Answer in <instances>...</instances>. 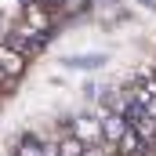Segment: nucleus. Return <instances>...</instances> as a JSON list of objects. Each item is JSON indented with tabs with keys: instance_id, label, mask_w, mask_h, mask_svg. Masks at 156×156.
Segmentation results:
<instances>
[{
	"instance_id": "1",
	"label": "nucleus",
	"mask_w": 156,
	"mask_h": 156,
	"mask_svg": "<svg viewBox=\"0 0 156 156\" xmlns=\"http://www.w3.org/2000/svg\"><path fill=\"white\" fill-rule=\"evenodd\" d=\"M22 22H26L33 33H40V37L51 33V11H47L44 4H37V0H29V4L22 7Z\"/></svg>"
},
{
	"instance_id": "2",
	"label": "nucleus",
	"mask_w": 156,
	"mask_h": 156,
	"mask_svg": "<svg viewBox=\"0 0 156 156\" xmlns=\"http://www.w3.org/2000/svg\"><path fill=\"white\" fill-rule=\"evenodd\" d=\"M73 138L83 142V145H102V123H98V116L73 120Z\"/></svg>"
},
{
	"instance_id": "3",
	"label": "nucleus",
	"mask_w": 156,
	"mask_h": 156,
	"mask_svg": "<svg viewBox=\"0 0 156 156\" xmlns=\"http://www.w3.org/2000/svg\"><path fill=\"white\" fill-rule=\"evenodd\" d=\"M15 156H44V142H40L37 134H26V138L18 142V149H15Z\"/></svg>"
},
{
	"instance_id": "4",
	"label": "nucleus",
	"mask_w": 156,
	"mask_h": 156,
	"mask_svg": "<svg viewBox=\"0 0 156 156\" xmlns=\"http://www.w3.org/2000/svg\"><path fill=\"white\" fill-rule=\"evenodd\" d=\"M55 149H58V156H83V142H76V138L69 134V138H62Z\"/></svg>"
},
{
	"instance_id": "5",
	"label": "nucleus",
	"mask_w": 156,
	"mask_h": 156,
	"mask_svg": "<svg viewBox=\"0 0 156 156\" xmlns=\"http://www.w3.org/2000/svg\"><path fill=\"white\" fill-rule=\"evenodd\" d=\"M142 109H145V113H149V116L156 120V94H153V98H149V102H145V105H142Z\"/></svg>"
}]
</instances>
